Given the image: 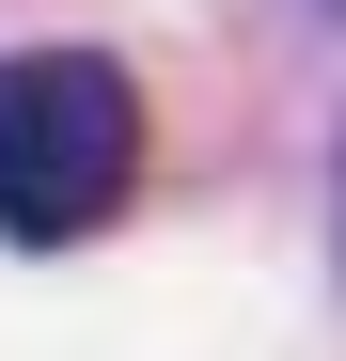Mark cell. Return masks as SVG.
<instances>
[{"mask_svg":"<svg viewBox=\"0 0 346 361\" xmlns=\"http://www.w3.org/2000/svg\"><path fill=\"white\" fill-rule=\"evenodd\" d=\"M142 189V94L95 47H16L0 63V235L16 252H79L95 220Z\"/></svg>","mask_w":346,"mask_h":361,"instance_id":"1","label":"cell"},{"mask_svg":"<svg viewBox=\"0 0 346 361\" xmlns=\"http://www.w3.org/2000/svg\"><path fill=\"white\" fill-rule=\"evenodd\" d=\"M330 16H346V0H330Z\"/></svg>","mask_w":346,"mask_h":361,"instance_id":"2","label":"cell"}]
</instances>
